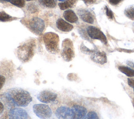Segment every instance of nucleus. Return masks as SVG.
<instances>
[{
    "label": "nucleus",
    "instance_id": "obj_1",
    "mask_svg": "<svg viewBox=\"0 0 134 119\" xmlns=\"http://www.w3.org/2000/svg\"><path fill=\"white\" fill-rule=\"evenodd\" d=\"M0 99L7 110L14 107H26L32 100L30 93L20 88L7 89L0 95Z\"/></svg>",
    "mask_w": 134,
    "mask_h": 119
},
{
    "label": "nucleus",
    "instance_id": "obj_2",
    "mask_svg": "<svg viewBox=\"0 0 134 119\" xmlns=\"http://www.w3.org/2000/svg\"><path fill=\"white\" fill-rule=\"evenodd\" d=\"M36 48V40L30 38L19 46L16 53L18 59L22 62L29 61L34 57Z\"/></svg>",
    "mask_w": 134,
    "mask_h": 119
},
{
    "label": "nucleus",
    "instance_id": "obj_3",
    "mask_svg": "<svg viewBox=\"0 0 134 119\" xmlns=\"http://www.w3.org/2000/svg\"><path fill=\"white\" fill-rule=\"evenodd\" d=\"M23 23L32 33L38 36L42 35L46 28L44 20L37 16L24 19Z\"/></svg>",
    "mask_w": 134,
    "mask_h": 119
},
{
    "label": "nucleus",
    "instance_id": "obj_4",
    "mask_svg": "<svg viewBox=\"0 0 134 119\" xmlns=\"http://www.w3.org/2000/svg\"><path fill=\"white\" fill-rule=\"evenodd\" d=\"M43 41L48 52L53 55L59 52V37L57 34L52 32L44 34Z\"/></svg>",
    "mask_w": 134,
    "mask_h": 119
},
{
    "label": "nucleus",
    "instance_id": "obj_5",
    "mask_svg": "<svg viewBox=\"0 0 134 119\" xmlns=\"http://www.w3.org/2000/svg\"><path fill=\"white\" fill-rule=\"evenodd\" d=\"M62 58L66 62L71 61L74 58V51L72 41L69 39H64L62 44L61 51Z\"/></svg>",
    "mask_w": 134,
    "mask_h": 119
},
{
    "label": "nucleus",
    "instance_id": "obj_6",
    "mask_svg": "<svg viewBox=\"0 0 134 119\" xmlns=\"http://www.w3.org/2000/svg\"><path fill=\"white\" fill-rule=\"evenodd\" d=\"M34 113L40 118H49L52 116V111L50 106L45 104H36L32 106Z\"/></svg>",
    "mask_w": 134,
    "mask_h": 119
},
{
    "label": "nucleus",
    "instance_id": "obj_7",
    "mask_svg": "<svg viewBox=\"0 0 134 119\" xmlns=\"http://www.w3.org/2000/svg\"><path fill=\"white\" fill-rule=\"evenodd\" d=\"M8 118L11 119H27L30 118L27 111L21 107H14L7 110Z\"/></svg>",
    "mask_w": 134,
    "mask_h": 119
},
{
    "label": "nucleus",
    "instance_id": "obj_8",
    "mask_svg": "<svg viewBox=\"0 0 134 119\" xmlns=\"http://www.w3.org/2000/svg\"><path fill=\"white\" fill-rule=\"evenodd\" d=\"M37 99L41 102L45 104H52L57 101L58 94L49 90H43L37 95Z\"/></svg>",
    "mask_w": 134,
    "mask_h": 119
},
{
    "label": "nucleus",
    "instance_id": "obj_9",
    "mask_svg": "<svg viewBox=\"0 0 134 119\" xmlns=\"http://www.w3.org/2000/svg\"><path fill=\"white\" fill-rule=\"evenodd\" d=\"M86 33L92 39L99 40L104 44H107V38L105 35L99 28L93 26H88L86 28Z\"/></svg>",
    "mask_w": 134,
    "mask_h": 119
},
{
    "label": "nucleus",
    "instance_id": "obj_10",
    "mask_svg": "<svg viewBox=\"0 0 134 119\" xmlns=\"http://www.w3.org/2000/svg\"><path fill=\"white\" fill-rule=\"evenodd\" d=\"M54 114L58 118H73V114L71 107L65 105L58 106L55 109Z\"/></svg>",
    "mask_w": 134,
    "mask_h": 119
},
{
    "label": "nucleus",
    "instance_id": "obj_11",
    "mask_svg": "<svg viewBox=\"0 0 134 119\" xmlns=\"http://www.w3.org/2000/svg\"><path fill=\"white\" fill-rule=\"evenodd\" d=\"M76 13L83 21L91 24H94L95 16L93 12L90 10L85 8H79L76 10Z\"/></svg>",
    "mask_w": 134,
    "mask_h": 119
},
{
    "label": "nucleus",
    "instance_id": "obj_12",
    "mask_svg": "<svg viewBox=\"0 0 134 119\" xmlns=\"http://www.w3.org/2000/svg\"><path fill=\"white\" fill-rule=\"evenodd\" d=\"M71 110L73 114V118H84L86 114V109L79 104H74L71 107Z\"/></svg>",
    "mask_w": 134,
    "mask_h": 119
},
{
    "label": "nucleus",
    "instance_id": "obj_13",
    "mask_svg": "<svg viewBox=\"0 0 134 119\" xmlns=\"http://www.w3.org/2000/svg\"><path fill=\"white\" fill-rule=\"evenodd\" d=\"M55 26L59 30L64 33L69 32L73 28L72 25L70 24L61 17H59L56 20Z\"/></svg>",
    "mask_w": 134,
    "mask_h": 119
},
{
    "label": "nucleus",
    "instance_id": "obj_14",
    "mask_svg": "<svg viewBox=\"0 0 134 119\" xmlns=\"http://www.w3.org/2000/svg\"><path fill=\"white\" fill-rule=\"evenodd\" d=\"M91 59L95 62L103 64L107 62V57L105 52L95 51L91 56Z\"/></svg>",
    "mask_w": 134,
    "mask_h": 119
},
{
    "label": "nucleus",
    "instance_id": "obj_15",
    "mask_svg": "<svg viewBox=\"0 0 134 119\" xmlns=\"http://www.w3.org/2000/svg\"><path fill=\"white\" fill-rule=\"evenodd\" d=\"M63 17L66 21L70 23H76L79 20V18L75 13L70 9L65 10L63 12Z\"/></svg>",
    "mask_w": 134,
    "mask_h": 119
},
{
    "label": "nucleus",
    "instance_id": "obj_16",
    "mask_svg": "<svg viewBox=\"0 0 134 119\" xmlns=\"http://www.w3.org/2000/svg\"><path fill=\"white\" fill-rule=\"evenodd\" d=\"M78 0H65L58 3V6L61 10H66L75 7Z\"/></svg>",
    "mask_w": 134,
    "mask_h": 119
},
{
    "label": "nucleus",
    "instance_id": "obj_17",
    "mask_svg": "<svg viewBox=\"0 0 134 119\" xmlns=\"http://www.w3.org/2000/svg\"><path fill=\"white\" fill-rule=\"evenodd\" d=\"M57 0H38L39 4L45 8H54L57 6Z\"/></svg>",
    "mask_w": 134,
    "mask_h": 119
},
{
    "label": "nucleus",
    "instance_id": "obj_18",
    "mask_svg": "<svg viewBox=\"0 0 134 119\" xmlns=\"http://www.w3.org/2000/svg\"><path fill=\"white\" fill-rule=\"evenodd\" d=\"M124 14L129 19L134 20V4L126 7L124 10Z\"/></svg>",
    "mask_w": 134,
    "mask_h": 119
},
{
    "label": "nucleus",
    "instance_id": "obj_19",
    "mask_svg": "<svg viewBox=\"0 0 134 119\" xmlns=\"http://www.w3.org/2000/svg\"><path fill=\"white\" fill-rule=\"evenodd\" d=\"M119 70L126 74V75L132 77L134 76V70L132 69L130 67L124 66H120L118 67Z\"/></svg>",
    "mask_w": 134,
    "mask_h": 119
},
{
    "label": "nucleus",
    "instance_id": "obj_20",
    "mask_svg": "<svg viewBox=\"0 0 134 119\" xmlns=\"http://www.w3.org/2000/svg\"><path fill=\"white\" fill-rule=\"evenodd\" d=\"M17 18L14 17L8 14L4 10L0 11V21L3 22L9 21L15 19H17Z\"/></svg>",
    "mask_w": 134,
    "mask_h": 119
},
{
    "label": "nucleus",
    "instance_id": "obj_21",
    "mask_svg": "<svg viewBox=\"0 0 134 119\" xmlns=\"http://www.w3.org/2000/svg\"><path fill=\"white\" fill-rule=\"evenodd\" d=\"M9 3L18 8H23L25 6V0H10Z\"/></svg>",
    "mask_w": 134,
    "mask_h": 119
},
{
    "label": "nucleus",
    "instance_id": "obj_22",
    "mask_svg": "<svg viewBox=\"0 0 134 119\" xmlns=\"http://www.w3.org/2000/svg\"><path fill=\"white\" fill-rule=\"evenodd\" d=\"M27 9L31 14L35 13L38 11V7L33 3L29 4L27 7Z\"/></svg>",
    "mask_w": 134,
    "mask_h": 119
},
{
    "label": "nucleus",
    "instance_id": "obj_23",
    "mask_svg": "<svg viewBox=\"0 0 134 119\" xmlns=\"http://www.w3.org/2000/svg\"><path fill=\"white\" fill-rule=\"evenodd\" d=\"M84 118H98V116L96 112L91 111L86 114Z\"/></svg>",
    "mask_w": 134,
    "mask_h": 119
},
{
    "label": "nucleus",
    "instance_id": "obj_24",
    "mask_svg": "<svg viewBox=\"0 0 134 119\" xmlns=\"http://www.w3.org/2000/svg\"><path fill=\"white\" fill-rule=\"evenodd\" d=\"M105 10H106V14L107 16L108 17V18L112 20L113 19V13L112 12V11L109 8H108L107 6H105Z\"/></svg>",
    "mask_w": 134,
    "mask_h": 119
},
{
    "label": "nucleus",
    "instance_id": "obj_25",
    "mask_svg": "<svg viewBox=\"0 0 134 119\" xmlns=\"http://www.w3.org/2000/svg\"><path fill=\"white\" fill-rule=\"evenodd\" d=\"M81 51L86 54H90V53H92L93 52L95 51V50H91L88 49H87L85 46L82 45L81 46Z\"/></svg>",
    "mask_w": 134,
    "mask_h": 119
},
{
    "label": "nucleus",
    "instance_id": "obj_26",
    "mask_svg": "<svg viewBox=\"0 0 134 119\" xmlns=\"http://www.w3.org/2000/svg\"><path fill=\"white\" fill-rule=\"evenodd\" d=\"M6 82V78L3 75L0 74V90L3 88L4 86L5 83Z\"/></svg>",
    "mask_w": 134,
    "mask_h": 119
},
{
    "label": "nucleus",
    "instance_id": "obj_27",
    "mask_svg": "<svg viewBox=\"0 0 134 119\" xmlns=\"http://www.w3.org/2000/svg\"><path fill=\"white\" fill-rule=\"evenodd\" d=\"M123 1L124 0H109V2L112 5H117Z\"/></svg>",
    "mask_w": 134,
    "mask_h": 119
},
{
    "label": "nucleus",
    "instance_id": "obj_28",
    "mask_svg": "<svg viewBox=\"0 0 134 119\" xmlns=\"http://www.w3.org/2000/svg\"><path fill=\"white\" fill-rule=\"evenodd\" d=\"M5 106L4 105V104L3 103V102L0 100V116L3 114V113L4 112Z\"/></svg>",
    "mask_w": 134,
    "mask_h": 119
},
{
    "label": "nucleus",
    "instance_id": "obj_29",
    "mask_svg": "<svg viewBox=\"0 0 134 119\" xmlns=\"http://www.w3.org/2000/svg\"><path fill=\"white\" fill-rule=\"evenodd\" d=\"M128 83L129 85L134 89V79L128 78Z\"/></svg>",
    "mask_w": 134,
    "mask_h": 119
},
{
    "label": "nucleus",
    "instance_id": "obj_30",
    "mask_svg": "<svg viewBox=\"0 0 134 119\" xmlns=\"http://www.w3.org/2000/svg\"><path fill=\"white\" fill-rule=\"evenodd\" d=\"M82 1H83L86 5H89L94 4L96 1V0H82Z\"/></svg>",
    "mask_w": 134,
    "mask_h": 119
},
{
    "label": "nucleus",
    "instance_id": "obj_31",
    "mask_svg": "<svg viewBox=\"0 0 134 119\" xmlns=\"http://www.w3.org/2000/svg\"><path fill=\"white\" fill-rule=\"evenodd\" d=\"M10 0H0V3H9Z\"/></svg>",
    "mask_w": 134,
    "mask_h": 119
},
{
    "label": "nucleus",
    "instance_id": "obj_32",
    "mask_svg": "<svg viewBox=\"0 0 134 119\" xmlns=\"http://www.w3.org/2000/svg\"><path fill=\"white\" fill-rule=\"evenodd\" d=\"M25 1H27V2H30V1H34V0H25Z\"/></svg>",
    "mask_w": 134,
    "mask_h": 119
},
{
    "label": "nucleus",
    "instance_id": "obj_33",
    "mask_svg": "<svg viewBox=\"0 0 134 119\" xmlns=\"http://www.w3.org/2000/svg\"><path fill=\"white\" fill-rule=\"evenodd\" d=\"M133 26H134V23H133Z\"/></svg>",
    "mask_w": 134,
    "mask_h": 119
},
{
    "label": "nucleus",
    "instance_id": "obj_34",
    "mask_svg": "<svg viewBox=\"0 0 134 119\" xmlns=\"http://www.w3.org/2000/svg\"><path fill=\"white\" fill-rule=\"evenodd\" d=\"M133 106H134V102H133Z\"/></svg>",
    "mask_w": 134,
    "mask_h": 119
},
{
    "label": "nucleus",
    "instance_id": "obj_35",
    "mask_svg": "<svg viewBox=\"0 0 134 119\" xmlns=\"http://www.w3.org/2000/svg\"><path fill=\"white\" fill-rule=\"evenodd\" d=\"M133 92H134V89H133Z\"/></svg>",
    "mask_w": 134,
    "mask_h": 119
}]
</instances>
